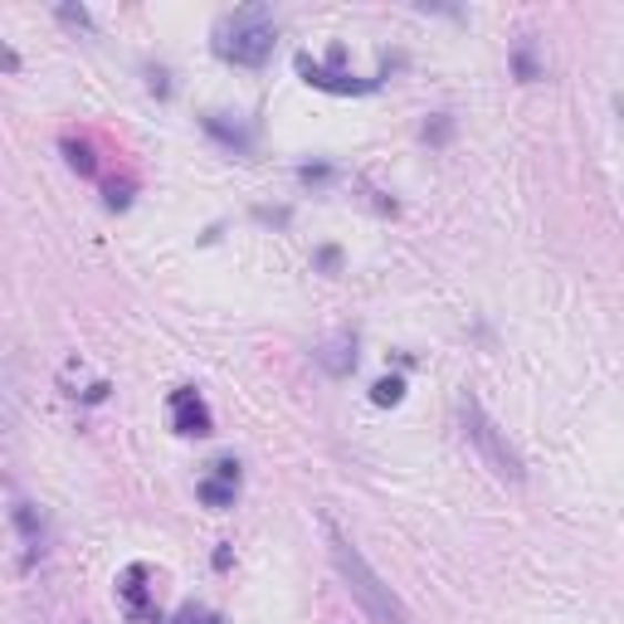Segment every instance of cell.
Returning <instances> with one entry per match:
<instances>
[{"mask_svg":"<svg viewBox=\"0 0 624 624\" xmlns=\"http://www.w3.org/2000/svg\"><path fill=\"white\" fill-rule=\"evenodd\" d=\"M327 536H333V561H337V571H341V581H347V591L357 595V605L366 610V615L381 620V624H410L406 601H400V595L381 581V571L366 561L361 546L351 542V536L341 532L337 522H327Z\"/></svg>","mask_w":624,"mask_h":624,"instance_id":"1","label":"cell"},{"mask_svg":"<svg viewBox=\"0 0 624 624\" xmlns=\"http://www.w3.org/2000/svg\"><path fill=\"white\" fill-rule=\"evenodd\" d=\"M278 44V24L268 6H239L215 24V54L239 69H264Z\"/></svg>","mask_w":624,"mask_h":624,"instance_id":"2","label":"cell"},{"mask_svg":"<svg viewBox=\"0 0 624 624\" xmlns=\"http://www.w3.org/2000/svg\"><path fill=\"white\" fill-rule=\"evenodd\" d=\"M459 415H463V434H469V444L483 454V463L498 473V479L508 483H522L528 479V469H522V454L508 444V430H498L493 415L479 406V396H463L459 400Z\"/></svg>","mask_w":624,"mask_h":624,"instance_id":"3","label":"cell"},{"mask_svg":"<svg viewBox=\"0 0 624 624\" xmlns=\"http://www.w3.org/2000/svg\"><path fill=\"white\" fill-rule=\"evenodd\" d=\"M171 430L176 434H186V439H205L215 430V415L211 406H205V396L195 386H181V390H171Z\"/></svg>","mask_w":624,"mask_h":624,"instance_id":"4","label":"cell"},{"mask_svg":"<svg viewBox=\"0 0 624 624\" xmlns=\"http://www.w3.org/2000/svg\"><path fill=\"white\" fill-rule=\"evenodd\" d=\"M152 571L146 566H127L117 576V601L122 610H127V620L132 624H162V615H156V601H152Z\"/></svg>","mask_w":624,"mask_h":624,"instance_id":"5","label":"cell"},{"mask_svg":"<svg viewBox=\"0 0 624 624\" xmlns=\"http://www.w3.org/2000/svg\"><path fill=\"white\" fill-rule=\"evenodd\" d=\"M201 503L205 508H215V512H225V508H235V498H239V463L235 459H215L211 463V473L201 479Z\"/></svg>","mask_w":624,"mask_h":624,"instance_id":"6","label":"cell"},{"mask_svg":"<svg viewBox=\"0 0 624 624\" xmlns=\"http://www.w3.org/2000/svg\"><path fill=\"white\" fill-rule=\"evenodd\" d=\"M298 73L313 83V89H323V93H341V98H351V93H371V89H376V79H351V73H341V69L317 64L313 54H298Z\"/></svg>","mask_w":624,"mask_h":624,"instance_id":"7","label":"cell"},{"mask_svg":"<svg viewBox=\"0 0 624 624\" xmlns=\"http://www.w3.org/2000/svg\"><path fill=\"white\" fill-rule=\"evenodd\" d=\"M317 361H323L333 376H347L351 366H357V337H351V333H337L323 351H317Z\"/></svg>","mask_w":624,"mask_h":624,"instance_id":"8","label":"cell"},{"mask_svg":"<svg viewBox=\"0 0 624 624\" xmlns=\"http://www.w3.org/2000/svg\"><path fill=\"white\" fill-rule=\"evenodd\" d=\"M205 127H211L219 142L239 146V152H244V146H249V132H244V127H229V122H219V113H211V117H205Z\"/></svg>","mask_w":624,"mask_h":624,"instance_id":"9","label":"cell"},{"mask_svg":"<svg viewBox=\"0 0 624 624\" xmlns=\"http://www.w3.org/2000/svg\"><path fill=\"white\" fill-rule=\"evenodd\" d=\"M400 396H406V381H400V376H386V381L371 386V400H376V406H400Z\"/></svg>","mask_w":624,"mask_h":624,"instance_id":"10","label":"cell"},{"mask_svg":"<svg viewBox=\"0 0 624 624\" xmlns=\"http://www.w3.org/2000/svg\"><path fill=\"white\" fill-rule=\"evenodd\" d=\"M64 152H69V166H73V171L93 176V146H89V142H64Z\"/></svg>","mask_w":624,"mask_h":624,"instance_id":"11","label":"cell"},{"mask_svg":"<svg viewBox=\"0 0 624 624\" xmlns=\"http://www.w3.org/2000/svg\"><path fill=\"white\" fill-rule=\"evenodd\" d=\"M59 16H64L69 24H89V10H73V6H64V10H59Z\"/></svg>","mask_w":624,"mask_h":624,"instance_id":"12","label":"cell"},{"mask_svg":"<svg viewBox=\"0 0 624 624\" xmlns=\"http://www.w3.org/2000/svg\"><path fill=\"white\" fill-rule=\"evenodd\" d=\"M205 615H201V610H195V605H186V610H181V615H176V624H201Z\"/></svg>","mask_w":624,"mask_h":624,"instance_id":"13","label":"cell"},{"mask_svg":"<svg viewBox=\"0 0 624 624\" xmlns=\"http://www.w3.org/2000/svg\"><path fill=\"white\" fill-rule=\"evenodd\" d=\"M0 64H6V69H20V59H16V54H10V49H6V44H0Z\"/></svg>","mask_w":624,"mask_h":624,"instance_id":"14","label":"cell"}]
</instances>
